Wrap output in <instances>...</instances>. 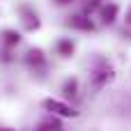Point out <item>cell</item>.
Instances as JSON below:
<instances>
[{
    "label": "cell",
    "mask_w": 131,
    "mask_h": 131,
    "mask_svg": "<svg viewBox=\"0 0 131 131\" xmlns=\"http://www.w3.org/2000/svg\"><path fill=\"white\" fill-rule=\"evenodd\" d=\"M58 53H60V55H71V53H74V44H71L69 39L58 41Z\"/></svg>",
    "instance_id": "ba28073f"
},
{
    "label": "cell",
    "mask_w": 131,
    "mask_h": 131,
    "mask_svg": "<svg viewBox=\"0 0 131 131\" xmlns=\"http://www.w3.org/2000/svg\"><path fill=\"white\" fill-rule=\"evenodd\" d=\"M55 2H58V5H67L69 0H55Z\"/></svg>",
    "instance_id": "8fae6325"
},
{
    "label": "cell",
    "mask_w": 131,
    "mask_h": 131,
    "mask_svg": "<svg viewBox=\"0 0 131 131\" xmlns=\"http://www.w3.org/2000/svg\"><path fill=\"white\" fill-rule=\"evenodd\" d=\"M111 78H113V71H111V69H101V71H94L92 83H94V88H101V85L108 83Z\"/></svg>",
    "instance_id": "7a4b0ae2"
},
{
    "label": "cell",
    "mask_w": 131,
    "mask_h": 131,
    "mask_svg": "<svg viewBox=\"0 0 131 131\" xmlns=\"http://www.w3.org/2000/svg\"><path fill=\"white\" fill-rule=\"evenodd\" d=\"M69 25L81 28V30H92V21H90V18H85V16H71Z\"/></svg>",
    "instance_id": "277c9868"
},
{
    "label": "cell",
    "mask_w": 131,
    "mask_h": 131,
    "mask_svg": "<svg viewBox=\"0 0 131 131\" xmlns=\"http://www.w3.org/2000/svg\"><path fill=\"white\" fill-rule=\"evenodd\" d=\"M0 131H14V129H0Z\"/></svg>",
    "instance_id": "4fadbf2b"
},
{
    "label": "cell",
    "mask_w": 131,
    "mask_h": 131,
    "mask_svg": "<svg viewBox=\"0 0 131 131\" xmlns=\"http://www.w3.org/2000/svg\"><path fill=\"white\" fill-rule=\"evenodd\" d=\"M23 12H25V18H23L25 28H28V30H35V28H39V18H37V14H32L28 7H23Z\"/></svg>",
    "instance_id": "3957f363"
},
{
    "label": "cell",
    "mask_w": 131,
    "mask_h": 131,
    "mask_svg": "<svg viewBox=\"0 0 131 131\" xmlns=\"http://www.w3.org/2000/svg\"><path fill=\"white\" fill-rule=\"evenodd\" d=\"M2 41H5L7 46H16V44L21 41V35L14 32V30H5V32H2Z\"/></svg>",
    "instance_id": "8992f818"
},
{
    "label": "cell",
    "mask_w": 131,
    "mask_h": 131,
    "mask_svg": "<svg viewBox=\"0 0 131 131\" xmlns=\"http://www.w3.org/2000/svg\"><path fill=\"white\" fill-rule=\"evenodd\" d=\"M127 21H129V23H131V9H129V12H127Z\"/></svg>",
    "instance_id": "7c38bea8"
},
{
    "label": "cell",
    "mask_w": 131,
    "mask_h": 131,
    "mask_svg": "<svg viewBox=\"0 0 131 131\" xmlns=\"http://www.w3.org/2000/svg\"><path fill=\"white\" fill-rule=\"evenodd\" d=\"M64 92H67V94H74V92H76V81H67Z\"/></svg>",
    "instance_id": "9c48e42d"
},
{
    "label": "cell",
    "mask_w": 131,
    "mask_h": 131,
    "mask_svg": "<svg viewBox=\"0 0 131 131\" xmlns=\"http://www.w3.org/2000/svg\"><path fill=\"white\" fill-rule=\"evenodd\" d=\"M37 131H55V129H51V127H39Z\"/></svg>",
    "instance_id": "30bf717a"
},
{
    "label": "cell",
    "mask_w": 131,
    "mask_h": 131,
    "mask_svg": "<svg viewBox=\"0 0 131 131\" xmlns=\"http://www.w3.org/2000/svg\"><path fill=\"white\" fill-rule=\"evenodd\" d=\"M99 14H101V18H104L106 23H113V21H115V14H117V7H115V5H106V7H101Z\"/></svg>",
    "instance_id": "5b68a950"
},
{
    "label": "cell",
    "mask_w": 131,
    "mask_h": 131,
    "mask_svg": "<svg viewBox=\"0 0 131 131\" xmlns=\"http://www.w3.org/2000/svg\"><path fill=\"white\" fill-rule=\"evenodd\" d=\"M44 108L51 111L53 115H60V117H74V115H76V111H74L69 104L60 101V99H44Z\"/></svg>",
    "instance_id": "6da1fadb"
},
{
    "label": "cell",
    "mask_w": 131,
    "mask_h": 131,
    "mask_svg": "<svg viewBox=\"0 0 131 131\" xmlns=\"http://www.w3.org/2000/svg\"><path fill=\"white\" fill-rule=\"evenodd\" d=\"M30 64H41L44 62V53L39 51V48H32V51H28V58H25Z\"/></svg>",
    "instance_id": "52a82bcc"
}]
</instances>
